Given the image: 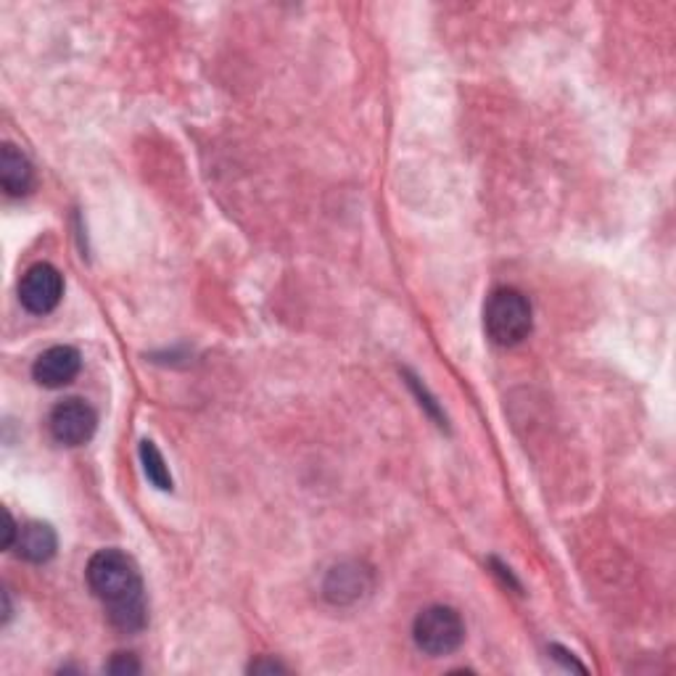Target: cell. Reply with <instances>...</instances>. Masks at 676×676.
<instances>
[{
  "instance_id": "4",
  "label": "cell",
  "mask_w": 676,
  "mask_h": 676,
  "mask_svg": "<svg viewBox=\"0 0 676 676\" xmlns=\"http://www.w3.org/2000/svg\"><path fill=\"white\" fill-rule=\"evenodd\" d=\"M96 410H93L85 399L77 397L59 402L56 408L51 410L49 418L51 436L56 439L59 444H64V447H80V444L91 442L93 434H96Z\"/></svg>"
},
{
  "instance_id": "2",
  "label": "cell",
  "mask_w": 676,
  "mask_h": 676,
  "mask_svg": "<svg viewBox=\"0 0 676 676\" xmlns=\"http://www.w3.org/2000/svg\"><path fill=\"white\" fill-rule=\"evenodd\" d=\"M534 326L531 304L518 288H497L484 307L486 336L497 347H516Z\"/></svg>"
},
{
  "instance_id": "13",
  "label": "cell",
  "mask_w": 676,
  "mask_h": 676,
  "mask_svg": "<svg viewBox=\"0 0 676 676\" xmlns=\"http://www.w3.org/2000/svg\"><path fill=\"white\" fill-rule=\"evenodd\" d=\"M17 534H19L17 520H13L11 513L6 510V529H3V547H6V550H11V547L17 545Z\"/></svg>"
},
{
  "instance_id": "7",
  "label": "cell",
  "mask_w": 676,
  "mask_h": 676,
  "mask_svg": "<svg viewBox=\"0 0 676 676\" xmlns=\"http://www.w3.org/2000/svg\"><path fill=\"white\" fill-rule=\"evenodd\" d=\"M373 590V573L360 563H341L330 568L323 592L334 605H351Z\"/></svg>"
},
{
  "instance_id": "11",
  "label": "cell",
  "mask_w": 676,
  "mask_h": 676,
  "mask_svg": "<svg viewBox=\"0 0 676 676\" xmlns=\"http://www.w3.org/2000/svg\"><path fill=\"white\" fill-rule=\"evenodd\" d=\"M106 672H112V674H138L140 664L133 658V655L119 653V655H114V661L109 666H106Z\"/></svg>"
},
{
  "instance_id": "5",
  "label": "cell",
  "mask_w": 676,
  "mask_h": 676,
  "mask_svg": "<svg viewBox=\"0 0 676 676\" xmlns=\"http://www.w3.org/2000/svg\"><path fill=\"white\" fill-rule=\"evenodd\" d=\"M64 296V278L49 262L32 265L19 283V302L30 315H49Z\"/></svg>"
},
{
  "instance_id": "9",
  "label": "cell",
  "mask_w": 676,
  "mask_h": 676,
  "mask_svg": "<svg viewBox=\"0 0 676 676\" xmlns=\"http://www.w3.org/2000/svg\"><path fill=\"white\" fill-rule=\"evenodd\" d=\"M32 182H35V172H32L30 159L17 146L3 144L0 148V186H3V191L9 196H27Z\"/></svg>"
},
{
  "instance_id": "6",
  "label": "cell",
  "mask_w": 676,
  "mask_h": 676,
  "mask_svg": "<svg viewBox=\"0 0 676 676\" xmlns=\"http://www.w3.org/2000/svg\"><path fill=\"white\" fill-rule=\"evenodd\" d=\"M83 370V357L74 347H51L32 365V378L45 389L70 387Z\"/></svg>"
},
{
  "instance_id": "8",
  "label": "cell",
  "mask_w": 676,
  "mask_h": 676,
  "mask_svg": "<svg viewBox=\"0 0 676 676\" xmlns=\"http://www.w3.org/2000/svg\"><path fill=\"white\" fill-rule=\"evenodd\" d=\"M56 531L51 529L49 524H40V520H32V524L19 526L17 534V545H13V550L19 552L24 560H30V563H49V560L56 556Z\"/></svg>"
},
{
  "instance_id": "1",
  "label": "cell",
  "mask_w": 676,
  "mask_h": 676,
  "mask_svg": "<svg viewBox=\"0 0 676 676\" xmlns=\"http://www.w3.org/2000/svg\"><path fill=\"white\" fill-rule=\"evenodd\" d=\"M87 587L104 603L112 626L135 634L146 626L148 605L138 566L122 550H98L87 560Z\"/></svg>"
},
{
  "instance_id": "14",
  "label": "cell",
  "mask_w": 676,
  "mask_h": 676,
  "mask_svg": "<svg viewBox=\"0 0 676 676\" xmlns=\"http://www.w3.org/2000/svg\"><path fill=\"white\" fill-rule=\"evenodd\" d=\"M252 672H286L281 664L270 661V664H252Z\"/></svg>"
},
{
  "instance_id": "3",
  "label": "cell",
  "mask_w": 676,
  "mask_h": 676,
  "mask_svg": "<svg viewBox=\"0 0 676 676\" xmlns=\"http://www.w3.org/2000/svg\"><path fill=\"white\" fill-rule=\"evenodd\" d=\"M412 640L425 655H452L460 651L465 640L463 616L450 605H431L418 613L415 624H412Z\"/></svg>"
},
{
  "instance_id": "10",
  "label": "cell",
  "mask_w": 676,
  "mask_h": 676,
  "mask_svg": "<svg viewBox=\"0 0 676 676\" xmlns=\"http://www.w3.org/2000/svg\"><path fill=\"white\" fill-rule=\"evenodd\" d=\"M140 463H144L146 478L157 486V489L161 492L172 489V476H169L165 457H161V452L157 450V444H154L151 439H144V442H140Z\"/></svg>"
},
{
  "instance_id": "12",
  "label": "cell",
  "mask_w": 676,
  "mask_h": 676,
  "mask_svg": "<svg viewBox=\"0 0 676 676\" xmlns=\"http://www.w3.org/2000/svg\"><path fill=\"white\" fill-rule=\"evenodd\" d=\"M550 653H552V658L563 661V666H568V668H577V672H587V666H581L579 661L573 658V655L568 653V651H563V647H560V645H552V647H550Z\"/></svg>"
}]
</instances>
